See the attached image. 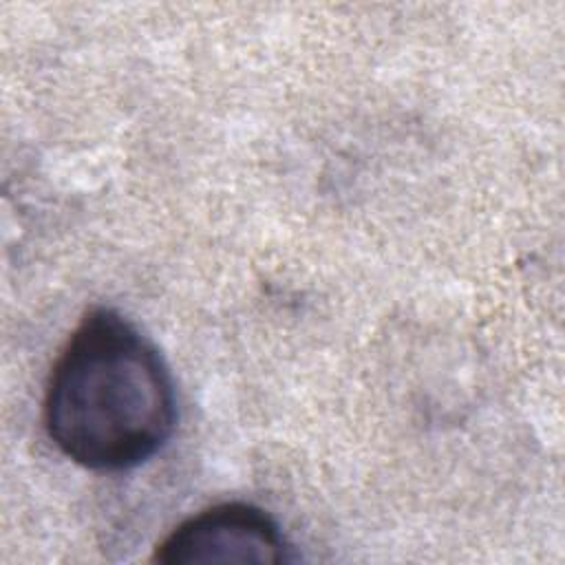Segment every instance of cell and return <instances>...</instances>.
Segmentation results:
<instances>
[{"mask_svg":"<svg viewBox=\"0 0 565 565\" xmlns=\"http://www.w3.org/2000/svg\"><path fill=\"white\" fill-rule=\"evenodd\" d=\"M44 426L71 461L126 470L161 450L177 426L170 371L157 347L113 309H93L53 364Z\"/></svg>","mask_w":565,"mask_h":565,"instance_id":"6da1fadb","label":"cell"},{"mask_svg":"<svg viewBox=\"0 0 565 565\" xmlns=\"http://www.w3.org/2000/svg\"><path fill=\"white\" fill-rule=\"evenodd\" d=\"M163 565L285 563L289 543L278 523L249 503H221L174 527L154 552Z\"/></svg>","mask_w":565,"mask_h":565,"instance_id":"7a4b0ae2","label":"cell"}]
</instances>
